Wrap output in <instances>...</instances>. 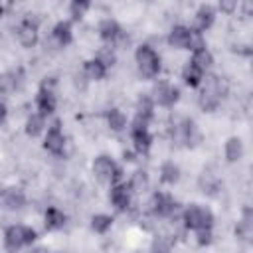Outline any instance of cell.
I'll return each mask as SVG.
<instances>
[{"label": "cell", "instance_id": "1", "mask_svg": "<svg viewBox=\"0 0 253 253\" xmlns=\"http://www.w3.org/2000/svg\"><path fill=\"white\" fill-rule=\"evenodd\" d=\"M227 93V81L215 73H210L206 75L204 79V87H202V93H200V107L208 113L215 111L221 103V99L225 97Z\"/></svg>", "mask_w": 253, "mask_h": 253}, {"label": "cell", "instance_id": "2", "mask_svg": "<svg viewBox=\"0 0 253 253\" xmlns=\"http://www.w3.org/2000/svg\"><path fill=\"white\" fill-rule=\"evenodd\" d=\"M36 239L38 231L30 225H10L4 231V247L8 253H16L24 245H32Z\"/></svg>", "mask_w": 253, "mask_h": 253}, {"label": "cell", "instance_id": "3", "mask_svg": "<svg viewBox=\"0 0 253 253\" xmlns=\"http://www.w3.org/2000/svg\"><path fill=\"white\" fill-rule=\"evenodd\" d=\"M134 59H136L138 73L144 79H152L160 73V55L156 53V49L152 45H148V43L138 45L134 51Z\"/></svg>", "mask_w": 253, "mask_h": 253}, {"label": "cell", "instance_id": "4", "mask_svg": "<svg viewBox=\"0 0 253 253\" xmlns=\"http://www.w3.org/2000/svg\"><path fill=\"white\" fill-rule=\"evenodd\" d=\"M182 221L186 225V229H211L213 227V213L210 208L200 206V204H190L184 211H182Z\"/></svg>", "mask_w": 253, "mask_h": 253}, {"label": "cell", "instance_id": "5", "mask_svg": "<svg viewBox=\"0 0 253 253\" xmlns=\"http://www.w3.org/2000/svg\"><path fill=\"white\" fill-rule=\"evenodd\" d=\"M93 174L99 182H109V184H119L123 178V168L107 154H101L93 160Z\"/></svg>", "mask_w": 253, "mask_h": 253}, {"label": "cell", "instance_id": "6", "mask_svg": "<svg viewBox=\"0 0 253 253\" xmlns=\"http://www.w3.org/2000/svg\"><path fill=\"white\" fill-rule=\"evenodd\" d=\"M53 85H55V81H53L51 77H49V79L45 77V79L42 81L40 89H38L36 105H38V111H40L42 117L51 115V113L55 111V107H57V99H55V93H53Z\"/></svg>", "mask_w": 253, "mask_h": 253}, {"label": "cell", "instance_id": "7", "mask_svg": "<svg viewBox=\"0 0 253 253\" xmlns=\"http://www.w3.org/2000/svg\"><path fill=\"white\" fill-rule=\"evenodd\" d=\"M99 36L103 42H107L109 45H123L128 42L126 32L121 28V24L113 18H105L99 24Z\"/></svg>", "mask_w": 253, "mask_h": 253}, {"label": "cell", "instance_id": "8", "mask_svg": "<svg viewBox=\"0 0 253 253\" xmlns=\"http://www.w3.org/2000/svg\"><path fill=\"white\" fill-rule=\"evenodd\" d=\"M172 138L178 142V144H184V146H196L198 140H200V132H198V126L192 119H182L174 128H172Z\"/></svg>", "mask_w": 253, "mask_h": 253}, {"label": "cell", "instance_id": "9", "mask_svg": "<svg viewBox=\"0 0 253 253\" xmlns=\"http://www.w3.org/2000/svg\"><path fill=\"white\" fill-rule=\"evenodd\" d=\"M180 99V89L168 81H158L152 89V101L160 107H174Z\"/></svg>", "mask_w": 253, "mask_h": 253}, {"label": "cell", "instance_id": "10", "mask_svg": "<svg viewBox=\"0 0 253 253\" xmlns=\"http://www.w3.org/2000/svg\"><path fill=\"white\" fill-rule=\"evenodd\" d=\"M150 210L156 217H172L178 210V202L166 192H154L150 200Z\"/></svg>", "mask_w": 253, "mask_h": 253}, {"label": "cell", "instance_id": "11", "mask_svg": "<svg viewBox=\"0 0 253 253\" xmlns=\"http://www.w3.org/2000/svg\"><path fill=\"white\" fill-rule=\"evenodd\" d=\"M43 148L55 156H61L63 154V148H65V136H63V130H61V123L59 121H53L51 126L47 128L45 132V138H43Z\"/></svg>", "mask_w": 253, "mask_h": 253}, {"label": "cell", "instance_id": "12", "mask_svg": "<svg viewBox=\"0 0 253 253\" xmlns=\"http://www.w3.org/2000/svg\"><path fill=\"white\" fill-rule=\"evenodd\" d=\"M109 200H111V204H113L119 211H126V210L130 208V202H132V192H130L128 184H125V182L111 184Z\"/></svg>", "mask_w": 253, "mask_h": 253}, {"label": "cell", "instance_id": "13", "mask_svg": "<svg viewBox=\"0 0 253 253\" xmlns=\"http://www.w3.org/2000/svg\"><path fill=\"white\" fill-rule=\"evenodd\" d=\"M16 36H18V42H20L24 47L36 45V42H38V22L32 20L30 16L24 18V20L18 24V28H16Z\"/></svg>", "mask_w": 253, "mask_h": 253}, {"label": "cell", "instance_id": "14", "mask_svg": "<svg viewBox=\"0 0 253 253\" xmlns=\"http://www.w3.org/2000/svg\"><path fill=\"white\" fill-rule=\"evenodd\" d=\"M130 138H132V146L136 152L140 154H146L150 150V144H152V134L148 130L146 125H140V123H132V128H130Z\"/></svg>", "mask_w": 253, "mask_h": 253}, {"label": "cell", "instance_id": "15", "mask_svg": "<svg viewBox=\"0 0 253 253\" xmlns=\"http://www.w3.org/2000/svg\"><path fill=\"white\" fill-rule=\"evenodd\" d=\"M192 34H194L192 28L178 24V26H174V28L170 30V34H168V43H170L172 47H176V49H190Z\"/></svg>", "mask_w": 253, "mask_h": 253}, {"label": "cell", "instance_id": "16", "mask_svg": "<svg viewBox=\"0 0 253 253\" xmlns=\"http://www.w3.org/2000/svg\"><path fill=\"white\" fill-rule=\"evenodd\" d=\"M194 22H196V32H206L213 26L215 22V8L210 6V4H202L198 10H196V16H194Z\"/></svg>", "mask_w": 253, "mask_h": 253}, {"label": "cell", "instance_id": "17", "mask_svg": "<svg viewBox=\"0 0 253 253\" xmlns=\"http://www.w3.org/2000/svg\"><path fill=\"white\" fill-rule=\"evenodd\" d=\"M154 119V101L152 97L148 95H140L138 101H136V117H134V123H140V125H146Z\"/></svg>", "mask_w": 253, "mask_h": 253}, {"label": "cell", "instance_id": "18", "mask_svg": "<svg viewBox=\"0 0 253 253\" xmlns=\"http://www.w3.org/2000/svg\"><path fill=\"white\" fill-rule=\"evenodd\" d=\"M51 40H53V42H55V45H59V47L69 45V43L73 42L71 24H69V22H65V20L57 22V24L53 26V30H51Z\"/></svg>", "mask_w": 253, "mask_h": 253}, {"label": "cell", "instance_id": "19", "mask_svg": "<svg viewBox=\"0 0 253 253\" xmlns=\"http://www.w3.org/2000/svg\"><path fill=\"white\" fill-rule=\"evenodd\" d=\"M22 83V69L0 73V95H10Z\"/></svg>", "mask_w": 253, "mask_h": 253}, {"label": "cell", "instance_id": "20", "mask_svg": "<svg viewBox=\"0 0 253 253\" xmlns=\"http://www.w3.org/2000/svg\"><path fill=\"white\" fill-rule=\"evenodd\" d=\"M251 235H253V211H251V208L247 206V208L243 210L241 221H239L237 227H235V237H239V239H243V241H249Z\"/></svg>", "mask_w": 253, "mask_h": 253}, {"label": "cell", "instance_id": "21", "mask_svg": "<svg viewBox=\"0 0 253 253\" xmlns=\"http://www.w3.org/2000/svg\"><path fill=\"white\" fill-rule=\"evenodd\" d=\"M43 225L45 229L49 231H55V229H61L65 225V213L59 210V208H47L45 213H43Z\"/></svg>", "mask_w": 253, "mask_h": 253}, {"label": "cell", "instance_id": "22", "mask_svg": "<svg viewBox=\"0 0 253 253\" xmlns=\"http://www.w3.org/2000/svg\"><path fill=\"white\" fill-rule=\"evenodd\" d=\"M2 200H4V206L8 210H20L26 204V194L20 188H8L2 196Z\"/></svg>", "mask_w": 253, "mask_h": 253}, {"label": "cell", "instance_id": "23", "mask_svg": "<svg viewBox=\"0 0 253 253\" xmlns=\"http://www.w3.org/2000/svg\"><path fill=\"white\" fill-rule=\"evenodd\" d=\"M182 79H184V83H186L188 87H198V85L204 81V71L198 69L192 61H188V63L184 65V69H182Z\"/></svg>", "mask_w": 253, "mask_h": 253}, {"label": "cell", "instance_id": "24", "mask_svg": "<svg viewBox=\"0 0 253 253\" xmlns=\"http://www.w3.org/2000/svg\"><path fill=\"white\" fill-rule=\"evenodd\" d=\"M83 75L89 77V79L99 81V79H103V77L107 75V67H105L97 57H93V59H87V61H85V65H83Z\"/></svg>", "mask_w": 253, "mask_h": 253}, {"label": "cell", "instance_id": "25", "mask_svg": "<svg viewBox=\"0 0 253 253\" xmlns=\"http://www.w3.org/2000/svg\"><path fill=\"white\" fill-rule=\"evenodd\" d=\"M178 180H180V168H178V164H174L170 160L164 162L160 166V182L162 184H168V186H174Z\"/></svg>", "mask_w": 253, "mask_h": 253}, {"label": "cell", "instance_id": "26", "mask_svg": "<svg viewBox=\"0 0 253 253\" xmlns=\"http://www.w3.org/2000/svg\"><path fill=\"white\" fill-rule=\"evenodd\" d=\"M105 117H107V125H109L111 130L121 132V130L126 128V117H125V113L121 109H109Z\"/></svg>", "mask_w": 253, "mask_h": 253}, {"label": "cell", "instance_id": "27", "mask_svg": "<svg viewBox=\"0 0 253 253\" xmlns=\"http://www.w3.org/2000/svg\"><path fill=\"white\" fill-rule=\"evenodd\" d=\"M198 69H202L204 73L211 67V63H213V55H211V51L208 49V47H204V49H198V51H192V59H190Z\"/></svg>", "mask_w": 253, "mask_h": 253}, {"label": "cell", "instance_id": "28", "mask_svg": "<svg viewBox=\"0 0 253 253\" xmlns=\"http://www.w3.org/2000/svg\"><path fill=\"white\" fill-rule=\"evenodd\" d=\"M241 156H243V142H241V138H237V136L227 138V142H225V158L229 162H237Z\"/></svg>", "mask_w": 253, "mask_h": 253}, {"label": "cell", "instance_id": "29", "mask_svg": "<svg viewBox=\"0 0 253 253\" xmlns=\"http://www.w3.org/2000/svg\"><path fill=\"white\" fill-rule=\"evenodd\" d=\"M43 126H45V117H42L40 113H34L26 121V134L28 136H40Z\"/></svg>", "mask_w": 253, "mask_h": 253}, {"label": "cell", "instance_id": "30", "mask_svg": "<svg viewBox=\"0 0 253 253\" xmlns=\"http://www.w3.org/2000/svg\"><path fill=\"white\" fill-rule=\"evenodd\" d=\"M148 182H150L148 174L144 170H136V172H132V176L128 180V188H130L132 194H140V192H144L148 188Z\"/></svg>", "mask_w": 253, "mask_h": 253}, {"label": "cell", "instance_id": "31", "mask_svg": "<svg viewBox=\"0 0 253 253\" xmlns=\"http://www.w3.org/2000/svg\"><path fill=\"white\" fill-rule=\"evenodd\" d=\"M113 227V217L107 213H97L91 217V229L95 233H107Z\"/></svg>", "mask_w": 253, "mask_h": 253}, {"label": "cell", "instance_id": "32", "mask_svg": "<svg viewBox=\"0 0 253 253\" xmlns=\"http://www.w3.org/2000/svg\"><path fill=\"white\" fill-rule=\"evenodd\" d=\"M89 2L87 0H73L71 4H69V16H71V20H81L83 18V14L89 10Z\"/></svg>", "mask_w": 253, "mask_h": 253}, {"label": "cell", "instance_id": "33", "mask_svg": "<svg viewBox=\"0 0 253 253\" xmlns=\"http://www.w3.org/2000/svg\"><path fill=\"white\" fill-rule=\"evenodd\" d=\"M172 237L170 235H160L152 241V253H170L172 249Z\"/></svg>", "mask_w": 253, "mask_h": 253}, {"label": "cell", "instance_id": "34", "mask_svg": "<svg viewBox=\"0 0 253 253\" xmlns=\"http://www.w3.org/2000/svg\"><path fill=\"white\" fill-rule=\"evenodd\" d=\"M97 59H99V61H101V63H103V65L109 69V67L115 63V59H117V57H115V51H113V47H111V45H105V47H101V49H99V53H97Z\"/></svg>", "mask_w": 253, "mask_h": 253}, {"label": "cell", "instance_id": "35", "mask_svg": "<svg viewBox=\"0 0 253 253\" xmlns=\"http://www.w3.org/2000/svg\"><path fill=\"white\" fill-rule=\"evenodd\" d=\"M198 233V245H210L211 243V229H200V231H196Z\"/></svg>", "mask_w": 253, "mask_h": 253}, {"label": "cell", "instance_id": "36", "mask_svg": "<svg viewBox=\"0 0 253 253\" xmlns=\"http://www.w3.org/2000/svg\"><path fill=\"white\" fill-rule=\"evenodd\" d=\"M237 8V2L235 0H221L219 2V10L221 12H233Z\"/></svg>", "mask_w": 253, "mask_h": 253}, {"label": "cell", "instance_id": "37", "mask_svg": "<svg viewBox=\"0 0 253 253\" xmlns=\"http://www.w3.org/2000/svg\"><path fill=\"white\" fill-rule=\"evenodd\" d=\"M6 117H8V107H6V105L0 101V125L6 121Z\"/></svg>", "mask_w": 253, "mask_h": 253}, {"label": "cell", "instance_id": "38", "mask_svg": "<svg viewBox=\"0 0 253 253\" xmlns=\"http://www.w3.org/2000/svg\"><path fill=\"white\" fill-rule=\"evenodd\" d=\"M34 253H47V251H45V249H36Z\"/></svg>", "mask_w": 253, "mask_h": 253}, {"label": "cell", "instance_id": "39", "mask_svg": "<svg viewBox=\"0 0 253 253\" xmlns=\"http://www.w3.org/2000/svg\"><path fill=\"white\" fill-rule=\"evenodd\" d=\"M2 12H4V8H2V6H0V18H2Z\"/></svg>", "mask_w": 253, "mask_h": 253}, {"label": "cell", "instance_id": "40", "mask_svg": "<svg viewBox=\"0 0 253 253\" xmlns=\"http://www.w3.org/2000/svg\"><path fill=\"white\" fill-rule=\"evenodd\" d=\"M0 196H2V190H0Z\"/></svg>", "mask_w": 253, "mask_h": 253}]
</instances>
